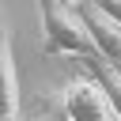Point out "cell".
Here are the masks:
<instances>
[{
    "label": "cell",
    "instance_id": "6da1fadb",
    "mask_svg": "<svg viewBox=\"0 0 121 121\" xmlns=\"http://www.w3.org/2000/svg\"><path fill=\"white\" fill-rule=\"evenodd\" d=\"M38 19H42V53L45 57H98L76 8L57 4V0H38Z\"/></svg>",
    "mask_w": 121,
    "mask_h": 121
},
{
    "label": "cell",
    "instance_id": "7a4b0ae2",
    "mask_svg": "<svg viewBox=\"0 0 121 121\" xmlns=\"http://www.w3.org/2000/svg\"><path fill=\"white\" fill-rule=\"evenodd\" d=\"M60 113L64 121H117L102 87L95 79H72L60 91Z\"/></svg>",
    "mask_w": 121,
    "mask_h": 121
},
{
    "label": "cell",
    "instance_id": "3957f363",
    "mask_svg": "<svg viewBox=\"0 0 121 121\" xmlns=\"http://www.w3.org/2000/svg\"><path fill=\"white\" fill-rule=\"evenodd\" d=\"M72 8H76V15H79V23H83V30H87V38H91V45H95V53L121 72V26L110 23V19H106L95 4H87V0H76Z\"/></svg>",
    "mask_w": 121,
    "mask_h": 121
},
{
    "label": "cell",
    "instance_id": "277c9868",
    "mask_svg": "<svg viewBox=\"0 0 121 121\" xmlns=\"http://www.w3.org/2000/svg\"><path fill=\"white\" fill-rule=\"evenodd\" d=\"M0 121H19V72L11 57V34L0 23Z\"/></svg>",
    "mask_w": 121,
    "mask_h": 121
},
{
    "label": "cell",
    "instance_id": "5b68a950",
    "mask_svg": "<svg viewBox=\"0 0 121 121\" xmlns=\"http://www.w3.org/2000/svg\"><path fill=\"white\" fill-rule=\"evenodd\" d=\"M83 64L91 68V79L102 87V95H106V102H110L113 117L121 121V72H117L113 64H106L102 57H83Z\"/></svg>",
    "mask_w": 121,
    "mask_h": 121
},
{
    "label": "cell",
    "instance_id": "8992f818",
    "mask_svg": "<svg viewBox=\"0 0 121 121\" xmlns=\"http://www.w3.org/2000/svg\"><path fill=\"white\" fill-rule=\"evenodd\" d=\"M87 4H95L110 23H117V26H121V0H87Z\"/></svg>",
    "mask_w": 121,
    "mask_h": 121
},
{
    "label": "cell",
    "instance_id": "52a82bcc",
    "mask_svg": "<svg viewBox=\"0 0 121 121\" xmlns=\"http://www.w3.org/2000/svg\"><path fill=\"white\" fill-rule=\"evenodd\" d=\"M57 4H68V8H72V4H76V0H57Z\"/></svg>",
    "mask_w": 121,
    "mask_h": 121
}]
</instances>
